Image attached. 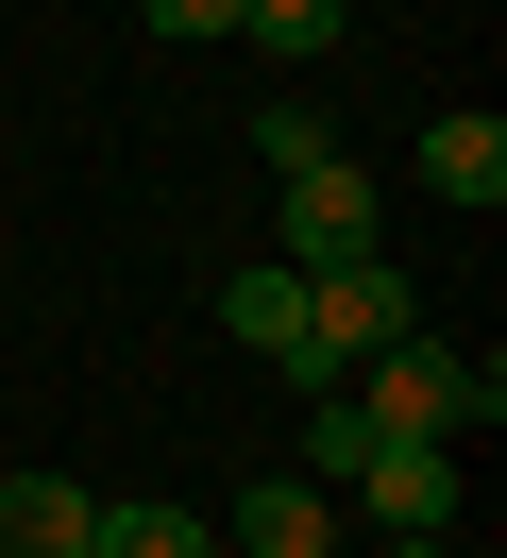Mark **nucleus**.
<instances>
[{"label":"nucleus","mask_w":507,"mask_h":558,"mask_svg":"<svg viewBox=\"0 0 507 558\" xmlns=\"http://www.w3.org/2000/svg\"><path fill=\"white\" fill-rule=\"evenodd\" d=\"M355 407L389 423V440H473V423L507 407V355H457V339H423V322H406V339L355 373Z\"/></svg>","instance_id":"1"},{"label":"nucleus","mask_w":507,"mask_h":558,"mask_svg":"<svg viewBox=\"0 0 507 558\" xmlns=\"http://www.w3.org/2000/svg\"><path fill=\"white\" fill-rule=\"evenodd\" d=\"M406 322H423V288H406L389 254H355V271H304V373H288V389H304V407H322V389H355L372 355L406 339Z\"/></svg>","instance_id":"2"},{"label":"nucleus","mask_w":507,"mask_h":558,"mask_svg":"<svg viewBox=\"0 0 507 558\" xmlns=\"http://www.w3.org/2000/svg\"><path fill=\"white\" fill-rule=\"evenodd\" d=\"M389 238V204H372L355 153H304V170H270V271H355V254Z\"/></svg>","instance_id":"3"},{"label":"nucleus","mask_w":507,"mask_h":558,"mask_svg":"<svg viewBox=\"0 0 507 558\" xmlns=\"http://www.w3.org/2000/svg\"><path fill=\"white\" fill-rule=\"evenodd\" d=\"M355 508L389 542H457V440H372L355 457Z\"/></svg>","instance_id":"4"},{"label":"nucleus","mask_w":507,"mask_h":558,"mask_svg":"<svg viewBox=\"0 0 507 558\" xmlns=\"http://www.w3.org/2000/svg\"><path fill=\"white\" fill-rule=\"evenodd\" d=\"M220 524H237V558H338V490H304V474H254Z\"/></svg>","instance_id":"5"},{"label":"nucleus","mask_w":507,"mask_h":558,"mask_svg":"<svg viewBox=\"0 0 507 558\" xmlns=\"http://www.w3.org/2000/svg\"><path fill=\"white\" fill-rule=\"evenodd\" d=\"M423 186H439L457 220H491V204H507V119H491V102L439 119V136H423Z\"/></svg>","instance_id":"6"},{"label":"nucleus","mask_w":507,"mask_h":558,"mask_svg":"<svg viewBox=\"0 0 507 558\" xmlns=\"http://www.w3.org/2000/svg\"><path fill=\"white\" fill-rule=\"evenodd\" d=\"M85 524H101V490H68V474H0V558H85Z\"/></svg>","instance_id":"7"},{"label":"nucleus","mask_w":507,"mask_h":558,"mask_svg":"<svg viewBox=\"0 0 507 558\" xmlns=\"http://www.w3.org/2000/svg\"><path fill=\"white\" fill-rule=\"evenodd\" d=\"M220 322H237V339L270 355V373H304V271H270V254H254V271L220 288Z\"/></svg>","instance_id":"8"},{"label":"nucleus","mask_w":507,"mask_h":558,"mask_svg":"<svg viewBox=\"0 0 507 558\" xmlns=\"http://www.w3.org/2000/svg\"><path fill=\"white\" fill-rule=\"evenodd\" d=\"M389 440V423L355 407V389H322V423H304V490H355V457Z\"/></svg>","instance_id":"9"},{"label":"nucleus","mask_w":507,"mask_h":558,"mask_svg":"<svg viewBox=\"0 0 507 558\" xmlns=\"http://www.w3.org/2000/svg\"><path fill=\"white\" fill-rule=\"evenodd\" d=\"M85 558H203V508H101Z\"/></svg>","instance_id":"10"},{"label":"nucleus","mask_w":507,"mask_h":558,"mask_svg":"<svg viewBox=\"0 0 507 558\" xmlns=\"http://www.w3.org/2000/svg\"><path fill=\"white\" fill-rule=\"evenodd\" d=\"M237 35H254V51H288V69H304V51H338V0H237Z\"/></svg>","instance_id":"11"},{"label":"nucleus","mask_w":507,"mask_h":558,"mask_svg":"<svg viewBox=\"0 0 507 558\" xmlns=\"http://www.w3.org/2000/svg\"><path fill=\"white\" fill-rule=\"evenodd\" d=\"M153 35H237V0H135Z\"/></svg>","instance_id":"12"},{"label":"nucleus","mask_w":507,"mask_h":558,"mask_svg":"<svg viewBox=\"0 0 507 558\" xmlns=\"http://www.w3.org/2000/svg\"><path fill=\"white\" fill-rule=\"evenodd\" d=\"M389 558H457V542H389Z\"/></svg>","instance_id":"13"}]
</instances>
